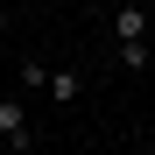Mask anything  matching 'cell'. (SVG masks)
<instances>
[{
  "mask_svg": "<svg viewBox=\"0 0 155 155\" xmlns=\"http://www.w3.org/2000/svg\"><path fill=\"white\" fill-rule=\"evenodd\" d=\"M0 141H7V148H35V127H28V92H0Z\"/></svg>",
  "mask_w": 155,
  "mask_h": 155,
  "instance_id": "1",
  "label": "cell"
},
{
  "mask_svg": "<svg viewBox=\"0 0 155 155\" xmlns=\"http://www.w3.org/2000/svg\"><path fill=\"white\" fill-rule=\"evenodd\" d=\"M148 35H155L148 0H120V14H113V42H148Z\"/></svg>",
  "mask_w": 155,
  "mask_h": 155,
  "instance_id": "2",
  "label": "cell"
},
{
  "mask_svg": "<svg viewBox=\"0 0 155 155\" xmlns=\"http://www.w3.org/2000/svg\"><path fill=\"white\" fill-rule=\"evenodd\" d=\"M113 64H120V71H148L155 49H148V42H113Z\"/></svg>",
  "mask_w": 155,
  "mask_h": 155,
  "instance_id": "3",
  "label": "cell"
},
{
  "mask_svg": "<svg viewBox=\"0 0 155 155\" xmlns=\"http://www.w3.org/2000/svg\"><path fill=\"white\" fill-rule=\"evenodd\" d=\"M57 106H78V71H49V85H42Z\"/></svg>",
  "mask_w": 155,
  "mask_h": 155,
  "instance_id": "4",
  "label": "cell"
},
{
  "mask_svg": "<svg viewBox=\"0 0 155 155\" xmlns=\"http://www.w3.org/2000/svg\"><path fill=\"white\" fill-rule=\"evenodd\" d=\"M14 78H21V92H42V85H49V64H35V57H28Z\"/></svg>",
  "mask_w": 155,
  "mask_h": 155,
  "instance_id": "5",
  "label": "cell"
},
{
  "mask_svg": "<svg viewBox=\"0 0 155 155\" xmlns=\"http://www.w3.org/2000/svg\"><path fill=\"white\" fill-rule=\"evenodd\" d=\"M0 35H7V14H0Z\"/></svg>",
  "mask_w": 155,
  "mask_h": 155,
  "instance_id": "6",
  "label": "cell"
},
{
  "mask_svg": "<svg viewBox=\"0 0 155 155\" xmlns=\"http://www.w3.org/2000/svg\"><path fill=\"white\" fill-rule=\"evenodd\" d=\"M71 7H92V0H71Z\"/></svg>",
  "mask_w": 155,
  "mask_h": 155,
  "instance_id": "7",
  "label": "cell"
}]
</instances>
